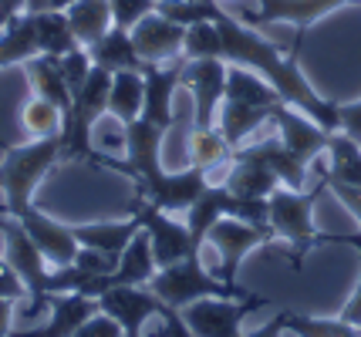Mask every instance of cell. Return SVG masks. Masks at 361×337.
Instances as JSON below:
<instances>
[{
    "label": "cell",
    "instance_id": "4dcf8cb0",
    "mask_svg": "<svg viewBox=\"0 0 361 337\" xmlns=\"http://www.w3.org/2000/svg\"><path fill=\"white\" fill-rule=\"evenodd\" d=\"M186 145H189V165L206 169V172H213L216 165L233 159V148L226 145V139L216 129H196L192 125L186 135Z\"/></svg>",
    "mask_w": 361,
    "mask_h": 337
},
{
    "label": "cell",
    "instance_id": "7402d4cb",
    "mask_svg": "<svg viewBox=\"0 0 361 337\" xmlns=\"http://www.w3.org/2000/svg\"><path fill=\"white\" fill-rule=\"evenodd\" d=\"M24 71H27V81H31V91L34 98H44V101H54L64 115L71 108V88L64 81V71H61V58H51V54H34L24 61Z\"/></svg>",
    "mask_w": 361,
    "mask_h": 337
},
{
    "label": "cell",
    "instance_id": "3957f363",
    "mask_svg": "<svg viewBox=\"0 0 361 337\" xmlns=\"http://www.w3.org/2000/svg\"><path fill=\"white\" fill-rule=\"evenodd\" d=\"M328 189V182L321 179L314 189H290V186H277L267 199V223L274 229V236H281L290 250L287 257L294 263V270H300L304 257L314 250V246H324V243H345V236H324L314 226V203L317 196Z\"/></svg>",
    "mask_w": 361,
    "mask_h": 337
},
{
    "label": "cell",
    "instance_id": "f35d334b",
    "mask_svg": "<svg viewBox=\"0 0 361 337\" xmlns=\"http://www.w3.org/2000/svg\"><path fill=\"white\" fill-rule=\"evenodd\" d=\"M338 132H345L348 139H355L361 145V101L338 105Z\"/></svg>",
    "mask_w": 361,
    "mask_h": 337
},
{
    "label": "cell",
    "instance_id": "30bf717a",
    "mask_svg": "<svg viewBox=\"0 0 361 337\" xmlns=\"http://www.w3.org/2000/svg\"><path fill=\"white\" fill-rule=\"evenodd\" d=\"M264 297H247V300H230V297H203L196 304L183 307V321L196 337H243L240 324L243 317L264 307Z\"/></svg>",
    "mask_w": 361,
    "mask_h": 337
},
{
    "label": "cell",
    "instance_id": "e0dca14e",
    "mask_svg": "<svg viewBox=\"0 0 361 337\" xmlns=\"http://www.w3.org/2000/svg\"><path fill=\"white\" fill-rule=\"evenodd\" d=\"M274 125H277V139H281L298 159L304 162H314L324 148H328V139L331 132L321 125V122H314L311 115H304L300 108H294V105H287V101H281L277 108H274Z\"/></svg>",
    "mask_w": 361,
    "mask_h": 337
},
{
    "label": "cell",
    "instance_id": "484cf974",
    "mask_svg": "<svg viewBox=\"0 0 361 337\" xmlns=\"http://www.w3.org/2000/svg\"><path fill=\"white\" fill-rule=\"evenodd\" d=\"M64 14L71 20V31H75L81 48H92L94 41H102L115 27L109 0H75Z\"/></svg>",
    "mask_w": 361,
    "mask_h": 337
},
{
    "label": "cell",
    "instance_id": "4fadbf2b",
    "mask_svg": "<svg viewBox=\"0 0 361 337\" xmlns=\"http://www.w3.org/2000/svg\"><path fill=\"white\" fill-rule=\"evenodd\" d=\"M128 37H132V44H135V51H139V58L145 65H169V61L183 58L186 27L152 11L128 31Z\"/></svg>",
    "mask_w": 361,
    "mask_h": 337
},
{
    "label": "cell",
    "instance_id": "d4e9b609",
    "mask_svg": "<svg viewBox=\"0 0 361 337\" xmlns=\"http://www.w3.org/2000/svg\"><path fill=\"white\" fill-rule=\"evenodd\" d=\"M88 54H92L94 68H105L111 75H118V71H145L149 68L139 58V51L132 44L128 31H122V27H111L102 41H94L92 48H88Z\"/></svg>",
    "mask_w": 361,
    "mask_h": 337
},
{
    "label": "cell",
    "instance_id": "74e56055",
    "mask_svg": "<svg viewBox=\"0 0 361 337\" xmlns=\"http://www.w3.org/2000/svg\"><path fill=\"white\" fill-rule=\"evenodd\" d=\"M321 179H324V182H341V186L361 189V152L358 155H348V159H334Z\"/></svg>",
    "mask_w": 361,
    "mask_h": 337
},
{
    "label": "cell",
    "instance_id": "52a82bcc",
    "mask_svg": "<svg viewBox=\"0 0 361 337\" xmlns=\"http://www.w3.org/2000/svg\"><path fill=\"white\" fill-rule=\"evenodd\" d=\"M0 236H4V260L20 276V284L27 287V297H31L24 317H37L47 307V300H51V263L37 250L31 233L20 226V220L7 216V212L0 216Z\"/></svg>",
    "mask_w": 361,
    "mask_h": 337
},
{
    "label": "cell",
    "instance_id": "f6af8a7d",
    "mask_svg": "<svg viewBox=\"0 0 361 337\" xmlns=\"http://www.w3.org/2000/svg\"><path fill=\"white\" fill-rule=\"evenodd\" d=\"M283 331H287V310L277 314L274 321H267L264 327H257V331H250V334H243V337H281Z\"/></svg>",
    "mask_w": 361,
    "mask_h": 337
},
{
    "label": "cell",
    "instance_id": "9a60e30c",
    "mask_svg": "<svg viewBox=\"0 0 361 337\" xmlns=\"http://www.w3.org/2000/svg\"><path fill=\"white\" fill-rule=\"evenodd\" d=\"M183 68H186V58L179 61H169V65H149L142 71L145 78V105H142V118L159 125L162 132L173 129L176 122V108L173 98L176 88L183 84Z\"/></svg>",
    "mask_w": 361,
    "mask_h": 337
},
{
    "label": "cell",
    "instance_id": "1f68e13d",
    "mask_svg": "<svg viewBox=\"0 0 361 337\" xmlns=\"http://www.w3.org/2000/svg\"><path fill=\"white\" fill-rule=\"evenodd\" d=\"M20 125L31 139H54L64 132V112L54 105V101H44V98H31L24 101L20 108Z\"/></svg>",
    "mask_w": 361,
    "mask_h": 337
},
{
    "label": "cell",
    "instance_id": "8d00e7d4",
    "mask_svg": "<svg viewBox=\"0 0 361 337\" xmlns=\"http://www.w3.org/2000/svg\"><path fill=\"white\" fill-rule=\"evenodd\" d=\"M109 4H111V20L122 31H132L142 17L156 11V0H109Z\"/></svg>",
    "mask_w": 361,
    "mask_h": 337
},
{
    "label": "cell",
    "instance_id": "d6a6232c",
    "mask_svg": "<svg viewBox=\"0 0 361 337\" xmlns=\"http://www.w3.org/2000/svg\"><path fill=\"white\" fill-rule=\"evenodd\" d=\"M287 331L294 337H361V327L341 321V317H307L287 310Z\"/></svg>",
    "mask_w": 361,
    "mask_h": 337
},
{
    "label": "cell",
    "instance_id": "e575fe53",
    "mask_svg": "<svg viewBox=\"0 0 361 337\" xmlns=\"http://www.w3.org/2000/svg\"><path fill=\"white\" fill-rule=\"evenodd\" d=\"M156 14L169 17V20H176V24H183V27H189V24H200V20H206V0H156Z\"/></svg>",
    "mask_w": 361,
    "mask_h": 337
},
{
    "label": "cell",
    "instance_id": "277c9868",
    "mask_svg": "<svg viewBox=\"0 0 361 337\" xmlns=\"http://www.w3.org/2000/svg\"><path fill=\"white\" fill-rule=\"evenodd\" d=\"M61 162V135L31 139L27 145H4L0 159V212H14L34 203V189L41 179Z\"/></svg>",
    "mask_w": 361,
    "mask_h": 337
},
{
    "label": "cell",
    "instance_id": "5bb4252c",
    "mask_svg": "<svg viewBox=\"0 0 361 337\" xmlns=\"http://www.w3.org/2000/svg\"><path fill=\"white\" fill-rule=\"evenodd\" d=\"M98 310L118 324L126 337H142V327L149 317H159L162 300H159L152 290H139V287H109L98 297Z\"/></svg>",
    "mask_w": 361,
    "mask_h": 337
},
{
    "label": "cell",
    "instance_id": "603a6c76",
    "mask_svg": "<svg viewBox=\"0 0 361 337\" xmlns=\"http://www.w3.org/2000/svg\"><path fill=\"white\" fill-rule=\"evenodd\" d=\"M75 229V236H78L81 246H92L98 253H109V257H122V250H126L132 236L139 233V216L135 212H128V220H109V223H78L71 226Z\"/></svg>",
    "mask_w": 361,
    "mask_h": 337
},
{
    "label": "cell",
    "instance_id": "6da1fadb",
    "mask_svg": "<svg viewBox=\"0 0 361 337\" xmlns=\"http://www.w3.org/2000/svg\"><path fill=\"white\" fill-rule=\"evenodd\" d=\"M206 14H209V20L216 24V31L223 37V61L226 65H243L257 71V75H264L281 91L287 105L311 115L328 132H338V101L321 98L314 91V84L307 81V75H300L298 48H290V54H281V48H274L267 37H260L243 20H236L233 14H226L216 0H206Z\"/></svg>",
    "mask_w": 361,
    "mask_h": 337
},
{
    "label": "cell",
    "instance_id": "f546056e",
    "mask_svg": "<svg viewBox=\"0 0 361 337\" xmlns=\"http://www.w3.org/2000/svg\"><path fill=\"white\" fill-rule=\"evenodd\" d=\"M34 54H37L34 20H31V14H20L0 31V68L24 65V61L34 58Z\"/></svg>",
    "mask_w": 361,
    "mask_h": 337
},
{
    "label": "cell",
    "instance_id": "cb8c5ba5",
    "mask_svg": "<svg viewBox=\"0 0 361 337\" xmlns=\"http://www.w3.org/2000/svg\"><path fill=\"white\" fill-rule=\"evenodd\" d=\"M226 189L240 199H270V193L281 186V179L270 172L260 159H250V155H236L233 152V169L223 182Z\"/></svg>",
    "mask_w": 361,
    "mask_h": 337
},
{
    "label": "cell",
    "instance_id": "ee69618b",
    "mask_svg": "<svg viewBox=\"0 0 361 337\" xmlns=\"http://www.w3.org/2000/svg\"><path fill=\"white\" fill-rule=\"evenodd\" d=\"M328 189L345 203V209L361 223V189H355V186H341V182H328Z\"/></svg>",
    "mask_w": 361,
    "mask_h": 337
},
{
    "label": "cell",
    "instance_id": "f907efd6",
    "mask_svg": "<svg viewBox=\"0 0 361 337\" xmlns=\"http://www.w3.org/2000/svg\"><path fill=\"white\" fill-rule=\"evenodd\" d=\"M216 4H220V7H223V4H226V0H216Z\"/></svg>",
    "mask_w": 361,
    "mask_h": 337
},
{
    "label": "cell",
    "instance_id": "b9f144b4",
    "mask_svg": "<svg viewBox=\"0 0 361 337\" xmlns=\"http://www.w3.org/2000/svg\"><path fill=\"white\" fill-rule=\"evenodd\" d=\"M0 297H11V300L27 297V287L20 284V276L11 270V263H7V260H0Z\"/></svg>",
    "mask_w": 361,
    "mask_h": 337
},
{
    "label": "cell",
    "instance_id": "5b68a950",
    "mask_svg": "<svg viewBox=\"0 0 361 337\" xmlns=\"http://www.w3.org/2000/svg\"><path fill=\"white\" fill-rule=\"evenodd\" d=\"M109 91H111V71L105 68H92V78L85 81L71 108L64 115V132H61V162H94L105 155L98 152L92 142V132L98 118L109 112Z\"/></svg>",
    "mask_w": 361,
    "mask_h": 337
},
{
    "label": "cell",
    "instance_id": "9c48e42d",
    "mask_svg": "<svg viewBox=\"0 0 361 337\" xmlns=\"http://www.w3.org/2000/svg\"><path fill=\"white\" fill-rule=\"evenodd\" d=\"M226 71L230 65L223 58H196L183 68V84L192 91V125L196 129L216 125L223 95H226Z\"/></svg>",
    "mask_w": 361,
    "mask_h": 337
},
{
    "label": "cell",
    "instance_id": "7bdbcfd3",
    "mask_svg": "<svg viewBox=\"0 0 361 337\" xmlns=\"http://www.w3.org/2000/svg\"><path fill=\"white\" fill-rule=\"evenodd\" d=\"M348 246H355L361 253V236L358 240H348ZM341 321H348V324H355V327H361V280H358V287H355V293L348 297V304L341 307V314H338Z\"/></svg>",
    "mask_w": 361,
    "mask_h": 337
},
{
    "label": "cell",
    "instance_id": "836d02e7",
    "mask_svg": "<svg viewBox=\"0 0 361 337\" xmlns=\"http://www.w3.org/2000/svg\"><path fill=\"white\" fill-rule=\"evenodd\" d=\"M183 58L196 61V58H223V37L216 31V24L206 17L200 24L186 27V41H183Z\"/></svg>",
    "mask_w": 361,
    "mask_h": 337
},
{
    "label": "cell",
    "instance_id": "7c38bea8",
    "mask_svg": "<svg viewBox=\"0 0 361 337\" xmlns=\"http://www.w3.org/2000/svg\"><path fill=\"white\" fill-rule=\"evenodd\" d=\"M7 216L20 220V226L31 233V240L37 243V250L47 257L51 267H68V263H75L81 243H78V236H75L71 226H64L61 220L47 216L44 209H37L34 203L24 209H14V212H7Z\"/></svg>",
    "mask_w": 361,
    "mask_h": 337
},
{
    "label": "cell",
    "instance_id": "681fc988",
    "mask_svg": "<svg viewBox=\"0 0 361 337\" xmlns=\"http://www.w3.org/2000/svg\"><path fill=\"white\" fill-rule=\"evenodd\" d=\"M145 337H166V327H159V331H152V334H145Z\"/></svg>",
    "mask_w": 361,
    "mask_h": 337
},
{
    "label": "cell",
    "instance_id": "ac0fdd59",
    "mask_svg": "<svg viewBox=\"0 0 361 337\" xmlns=\"http://www.w3.org/2000/svg\"><path fill=\"white\" fill-rule=\"evenodd\" d=\"M47 310H51V317H47L44 327L17 331L11 337H71L78 334L94 314H102L98 310V297H85V293H51Z\"/></svg>",
    "mask_w": 361,
    "mask_h": 337
},
{
    "label": "cell",
    "instance_id": "ba28073f",
    "mask_svg": "<svg viewBox=\"0 0 361 337\" xmlns=\"http://www.w3.org/2000/svg\"><path fill=\"white\" fill-rule=\"evenodd\" d=\"M270 240H274V229H270V226L247 223V220H236V216H223V220H216L213 229H209V236H206V243H213L216 253H220L216 276L226 280V284H233V287H240L236 273H240L243 257H247L250 250L267 246Z\"/></svg>",
    "mask_w": 361,
    "mask_h": 337
},
{
    "label": "cell",
    "instance_id": "7a4b0ae2",
    "mask_svg": "<svg viewBox=\"0 0 361 337\" xmlns=\"http://www.w3.org/2000/svg\"><path fill=\"white\" fill-rule=\"evenodd\" d=\"M162 139L166 132L145 122V118H135L132 125H126V162H115L109 155H102L98 165H105L111 172H126L132 182H135V199L142 203H152L159 209H189L203 189L209 186V172L206 169H196V165H186L179 172H169L162 165Z\"/></svg>",
    "mask_w": 361,
    "mask_h": 337
},
{
    "label": "cell",
    "instance_id": "83f0119b",
    "mask_svg": "<svg viewBox=\"0 0 361 337\" xmlns=\"http://www.w3.org/2000/svg\"><path fill=\"white\" fill-rule=\"evenodd\" d=\"M142 105H145V78H142V71H118V75H111L109 112L118 118L122 129L132 125L135 118H142Z\"/></svg>",
    "mask_w": 361,
    "mask_h": 337
},
{
    "label": "cell",
    "instance_id": "ab89813d",
    "mask_svg": "<svg viewBox=\"0 0 361 337\" xmlns=\"http://www.w3.org/2000/svg\"><path fill=\"white\" fill-rule=\"evenodd\" d=\"M71 337H126V331L111 321V317H105V314H94L92 321L85 324L78 334H71Z\"/></svg>",
    "mask_w": 361,
    "mask_h": 337
},
{
    "label": "cell",
    "instance_id": "f1b7e54d",
    "mask_svg": "<svg viewBox=\"0 0 361 337\" xmlns=\"http://www.w3.org/2000/svg\"><path fill=\"white\" fill-rule=\"evenodd\" d=\"M230 101H243V105H281V91L270 84L264 75H257L243 65H230L226 71V95Z\"/></svg>",
    "mask_w": 361,
    "mask_h": 337
},
{
    "label": "cell",
    "instance_id": "ffe728a7",
    "mask_svg": "<svg viewBox=\"0 0 361 337\" xmlns=\"http://www.w3.org/2000/svg\"><path fill=\"white\" fill-rule=\"evenodd\" d=\"M159 273V263L152 257V240L149 233L139 229L132 243L122 250V257L109 273V287H149V280Z\"/></svg>",
    "mask_w": 361,
    "mask_h": 337
},
{
    "label": "cell",
    "instance_id": "c3c4849f",
    "mask_svg": "<svg viewBox=\"0 0 361 337\" xmlns=\"http://www.w3.org/2000/svg\"><path fill=\"white\" fill-rule=\"evenodd\" d=\"M11 321H14V300L11 297H0V337H11Z\"/></svg>",
    "mask_w": 361,
    "mask_h": 337
},
{
    "label": "cell",
    "instance_id": "d590c367",
    "mask_svg": "<svg viewBox=\"0 0 361 337\" xmlns=\"http://www.w3.org/2000/svg\"><path fill=\"white\" fill-rule=\"evenodd\" d=\"M92 54L88 48H75L68 51L61 58V71H64V81H68V88H71V95H78L81 88H85V81L92 78Z\"/></svg>",
    "mask_w": 361,
    "mask_h": 337
},
{
    "label": "cell",
    "instance_id": "60d3db41",
    "mask_svg": "<svg viewBox=\"0 0 361 337\" xmlns=\"http://www.w3.org/2000/svg\"><path fill=\"white\" fill-rule=\"evenodd\" d=\"M159 321H162V327H166V337H196L192 331H189V324L183 321V310H176V307H169V304H162Z\"/></svg>",
    "mask_w": 361,
    "mask_h": 337
},
{
    "label": "cell",
    "instance_id": "bcb514c9",
    "mask_svg": "<svg viewBox=\"0 0 361 337\" xmlns=\"http://www.w3.org/2000/svg\"><path fill=\"white\" fill-rule=\"evenodd\" d=\"M27 11V0H0V31L14 20V17H20Z\"/></svg>",
    "mask_w": 361,
    "mask_h": 337
},
{
    "label": "cell",
    "instance_id": "8fae6325",
    "mask_svg": "<svg viewBox=\"0 0 361 337\" xmlns=\"http://www.w3.org/2000/svg\"><path fill=\"white\" fill-rule=\"evenodd\" d=\"M132 212L139 216V226L149 233V240H152V257H156L159 270H162V267H173V263L192 257V253H200L196 243H192L189 226L176 223L166 209L135 199V203H132Z\"/></svg>",
    "mask_w": 361,
    "mask_h": 337
},
{
    "label": "cell",
    "instance_id": "4316f807",
    "mask_svg": "<svg viewBox=\"0 0 361 337\" xmlns=\"http://www.w3.org/2000/svg\"><path fill=\"white\" fill-rule=\"evenodd\" d=\"M31 20H34V37H37V54L64 58L68 51L81 48L64 11H41V14H31Z\"/></svg>",
    "mask_w": 361,
    "mask_h": 337
},
{
    "label": "cell",
    "instance_id": "44dd1931",
    "mask_svg": "<svg viewBox=\"0 0 361 337\" xmlns=\"http://www.w3.org/2000/svg\"><path fill=\"white\" fill-rule=\"evenodd\" d=\"M274 108L277 105H243V101H230L223 98L220 105V135L226 139L230 148H240V145L250 139L257 129H264L267 122H274Z\"/></svg>",
    "mask_w": 361,
    "mask_h": 337
},
{
    "label": "cell",
    "instance_id": "8992f818",
    "mask_svg": "<svg viewBox=\"0 0 361 337\" xmlns=\"http://www.w3.org/2000/svg\"><path fill=\"white\" fill-rule=\"evenodd\" d=\"M149 290L156 293L162 304L176 307V310L196 304V300H203V297H230V300H247V297H250L243 287L226 284L216 273H206L203 263H200V253L179 260L173 267H162V270L149 280Z\"/></svg>",
    "mask_w": 361,
    "mask_h": 337
},
{
    "label": "cell",
    "instance_id": "d6986e66",
    "mask_svg": "<svg viewBox=\"0 0 361 337\" xmlns=\"http://www.w3.org/2000/svg\"><path fill=\"white\" fill-rule=\"evenodd\" d=\"M236 155H250V159H260L274 176L281 179V186H290V189H307V165L311 162L298 159L281 139H267V142L257 145H240L233 148Z\"/></svg>",
    "mask_w": 361,
    "mask_h": 337
},
{
    "label": "cell",
    "instance_id": "2e32d148",
    "mask_svg": "<svg viewBox=\"0 0 361 337\" xmlns=\"http://www.w3.org/2000/svg\"><path fill=\"white\" fill-rule=\"evenodd\" d=\"M257 14H247V20L253 24H270V20H283V24H294L298 27V37H294V48L300 51L304 44V34L311 24H317L321 17H328L331 11L338 7H348V4H361V0H257Z\"/></svg>",
    "mask_w": 361,
    "mask_h": 337
},
{
    "label": "cell",
    "instance_id": "7dc6e473",
    "mask_svg": "<svg viewBox=\"0 0 361 337\" xmlns=\"http://www.w3.org/2000/svg\"><path fill=\"white\" fill-rule=\"evenodd\" d=\"M75 0H27L24 14H41V11H68Z\"/></svg>",
    "mask_w": 361,
    "mask_h": 337
}]
</instances>
